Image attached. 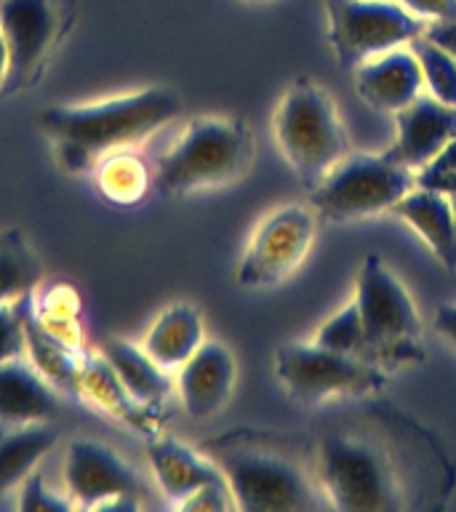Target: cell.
Segmentation results:
<instances>
[{
  "label": "cell",
  "instance_id": "cell-1",
  "mask_svg": "<svg viewBox=\"0 0 456 512\" xmlns=\"http://www.w3.org/2000/svg\"><path fill=\"white\" fill-rule=\"evenodd\" d=\"M182 115V96L168 86H147L94 102L54 104L40 128L54 142L67 171H91L107 152L136 147Z\"/></svg>",
  "mask_w": 456,
  "mask_h": 512
},
{
  "label": "cell",
  "instance_id": "cell-2",
  "mask_svg": "<svg viewBox=\"0 0 456 512\" xmlns=\"http://www.w3.org/2000/svg\"><path fill=\"white\" fill-rule=\"evenodd\" d=\"M200 451L222 470L238 510L286 512L326 507L315 464L275 432L240 430L224 432L200 443Z\"/></svg>",
  "mask_w": 456,
  "mask_h": 512
},
{
  "label": "cell",
  "instance_id": "cell-3",
  "mask_svg": "<svg viewBox=\"0 0 456 512\" xmlns=\"http://www.w3.org/2000/svg\"><path fill=\"white\" fill-rule=\"evenodd\" d=\"M254 131L230 115H198L152 160V190L163 198L224 187L254 166Z\"/></svg>",
  "mask_w": 456,
  "mask_h": 512
},
{
  "label": "cell",
  "instance_id": "cell-4",
  "mask_svg": "<svg viewBox=\"0 0 456 512\" xmlns=\"http://www.w3.org/2000/svg\"><path fill=\"white\" fill-rule=\"evenodd\" d=\"M315 472L326 502L344 512H392L406 491L392 454L366 432H331L320 440Z\"/></svg>",
  "mask_w": 456,
  "mask_h": 512
},
{
  "label": "cell",
  "instance_id": "cell-5",
  "mask_svg": "<svg viewBox=\"0 0 456 512\" xmlns=\"http://www.w3.org/2000/svg\"><path fill=\"white\" fill-rule=\"evenodd\" d=\"M272 134L307 190L350 155V139L326 88L312 78H296L280 96L272 115Z\"/></svg>",
  "mask_w": 456,
  "mask_h": 512
},
{
  "label": "cell",
  "instance_id": "cell-6",
  "mask_svg": "<svg viewBox=\"0 0 456 512\" xmlns=\"http://www.w3.org/2000/svg\"><path fill=\"white\" fill-rule=\"evenodd\" d=\"M352 302L363 323V358L387 371L422 363V318L403 280L379 254H368L360 264Z\"/></svg>",
  "mask_w": 456,
  "mask_h": 512
},
{
  "label": "cell",
  "instance_id": "cell-7",
  "mask_svg": "<svg viewBox=\"0 0 456 512\" xmlns=\"http://www.w3.org/2000/svg\"><path fill=\"white\" fill-rule=\"evenodd\" d=\"M416 174L384 155L350 152L310 190V206L328 222H355L387 214L408 190Z\"/></svg>",
  "mask_w": 456,
  "mask_h": 512
},
{
  "label": "cell",
  "instance_id": "cell-8",
  "mask_svg": "<svg viewBox=\"0 0 456 512\" xmlns=\"http://www.w3.org/2000/svg\"><path fill=\"white\" fill-rule=\"evenodd\" d=\"M275 376L291 398L312 406L331 398L374 395L387 384L390 371L318 342H291L275 350Z\"/></svg>",
  "mask_w": 456,
  "mask_h": 512
},
{
  "label": "cell",
  "instance_id": "cell-9",
  "mask_svg": "<svg viewBox=\"0 0 456 512\" xmlns=\"http://www.w3.org/2000/svg\"><path fill=\"white\" fill-rule=\"evenodd\" d=\"M328 14V43L342 70L408 46L427 30V22L392 0H323Z\"/></svg>",
  "mask_w": 456,
  "mask_h": 512
},
{
  "label": "cell",
  "instance_id": "cell-10",
  "mask_svg": "<svg viewBox=\"0 0 456 512\" xmlns=\"http://www.w3.org/2000/svg\"><path fill=\"white\" fill-rule=\"evenodd\" d=\"M315 208L304 203H288L264 216L240 256V288L262 291L288 280L304 264L315 240Z\"/></svg>",
  "mask_w": 456,
  "mask_h": 512
},
{
  "label": "cell",
  "instance_id": "cell-11",
  "mask_svg": "<svg viewBox=\"0 0 456 512\" xmlns=\"http://www.w3.org/2000/svg\"><path fill=\"white\" fill-rule=\"evenodd\" d=\"M62 483L75 507L139 510L142 478L112 446L94 438H72L64 446Z\"/></svg>",
  "mask_w": 456,
  "mask_h": 512
},
{
  "label": "cell",
  "instance_id": "cell-12",
  "mask_svg": "<svg viewBox=\"0 0 456 512\" xmlns=\"http://www.w3.org/2000/svg\"><path fill=\"white\" fill-rule=\"evenodd\" d=\"M62 24L56 0H0V30L8 46V78L0 96H14L38 83L62 38Z\"/></svg>",
  "mask_w": 456,
  "mask_h": 512
},
{
  "label": "cell",
  "instance_id": "cell-13",
  "mask_svg": "<svg viewBox=\"0 0 456 512\" xmlns=\"http://www.w3.org/2000/svg\"><path fill=\"white\" fill-rule=\"evenodd\" d=\"M238 379V360L219 339H206L174 371L179 403L192 419H211L232 398Z\"/></svg>",
  "mask_w": 456,
  "mask_h": 512
},
{
  "label": "cell",
  "instance_id": "cell-14",
  "mask_svg": "<svg viewBox=\"0 0 456 512\" xmlns=\"http://www.w3.org/2000/svg\"><path fill=\"white\" fill-rule=\"evenodd\" d=\"M395 126L398 136L387 150V158L419 174L456 139V107L432 94H422L395 112Z\"/></svg>",
  "mask_w": 456,
  "mask_h": 512
},
{
  "label": "cell",
  "instance_id": "cell-15",
  "mask_svg": "<svg viewBox=\"0 0 456 512\" xmlns=\"http://www.w3.org/2000/svg\"><path fill=\"white\" fill-rule=\"evenodd\" d=\"M358 96L376 112L395 115L424 94V75L411 48H390L355 67Z\"/></svg>",
  "mask_w": 456,
  "mask_h": 512
},
{
  "label": "cell",
  "instance_id": "cell-16",
  "mask_svg": "<svg viewBox=\"0 0 456 512\" xmlns=\"http://www.w3.org/2000/svg\"><path fill=\"white\" fill-rule=\"evenodd\" d=\"M80 400L112 416L115 422L126 424L144 438H155L163 432V411L142 406L131 392L123 387L118 374L112 371L102 350H86L83 371H80Z\"/></svg>",
  "mask_w": 456,
  "mask_h": 512
},
{
  "label": "cell",
  "instance_id": "cell-17",
  "mask_svg": "<svg viewBox=\"0 0 456 512\" xmlns=\"http://www.w3.org/2000/svg\"><path fill=\"white\" fill-rule=\"evenodd\" d=\"M62 392L32 366L27 355L0 360V424L54 422L62 411Z\"/></svg>",
  "mask_w": 456,
  "mask_h": 512
},
{
  "label": "cell",
  "instance_id": "cell-18",
  "mask_svg": "<svg viewBox=\"0 0 456 512\" xmlns=\"http://www.w3.org/2000/svg\"><path fill=\"white\" fill-rule=\"evenodd\" d=\"M147 462H150L152 478L158 483L160 494L168 502L179 507L190 494L208 483H222L224 475L216 467L214 459L198 448L187 446L171 435H155L147 446Z\"/></svg>",
  "mask_w": 456,
  "mask_h": 512
},
{
  "label": "cell",
  "instance_id": "cell-19",
  "mask_svg": "<svg viewBox=\"0 0 456 512\" xmlns=\"http://www.w3.org/2000/svg\"><path fill=\"white\" fill-rule=\"evenodd\" d=\"M390 214L406 222L443 267L456 270V206L446 192L416 184L392 206Z\"/></svg>",
  "mask_w": 456,
  "mask_h": 512
},
{
  "label": "cell",
  "instance_id": "cell-20",
  "mask_svg": "<svg viewBox=\"0 0 456 512\" xmlns=\"http://www.w3.org/2000/svg\"><path fill=\"white\" fill-rule=\"evenodd\" d=\"M99 350L107 358V363L112 366V371L118 374V379L123 382L131 395H134L142 406L152 408V411H163L171 398L174 387V374L160 368L155 360L147 355L139 342H128V339H120V336H107Z\"/></svg>",
  "mask_w": 456,
  "mask_h": 512
},
{
  "label": "cell",
  "instance_id": "cell-21",
  "mask_svg": "<svg viewBox=\"0 0 456 512\" xmlns=\"http://www.w3.org/2000/svg\"><path fill=\"white\" fill-rule=\"evenodd\" d=\"M203 342H206V328L198 307L190 302H174L152 320L139 344L160 368L174 374Z\"/></svg>",
  "mask_w": 456,
  "mask_h": 512
},
{
  "label": "cell",
  "instance_id": "cell-22",
  "mask_svg": "<svg viewBox=\"0 0 456 512\" xmlns=\"http://www.w3.org/2000/svg\"><path fill=\"white\" fill-rule=\"evenodd\" d=\"M24 342L27 350L24 355L32 360V366L62 392L64 398L80 400V371H83V358L86 350H75L54 334H48L38 320L32 318L30 307L24 315Z\"/></svg>",
  "mask_w": 456,
  "mask_h": 512
},
{
  "label": "cell",
  "instance_id": "cell-23",
  "mask_svg": "<svg viewBox=\"0 0 456 512\" xmlns=\"http://www.w3.org/2000/svg\"><path fill=\"white\" fill-rule=\"evenodd\" d=\"M59 432L51 422L16 424L0 432V496L22 486L24 478L54 451Z\"/></svg>",
  "mask_w": 456,
  "mask_h": 512
},
{
  "label": "cell",
  "instance_id": "cell-24",
  "mask_svg": "<svg viewBox=\"0 0 456 512\" xmlns=\"http://www.w3.org/2000/svg\"><path fill=\"white\" fill-rule=\"evenodd\" d=\"M43 286V259L27 232L0 227V304L24 302Z\"/></svg>",
  "mask_w": 456,
  "mask_h": 512
},
{
  "label": "cell",
  "instance_id": "cell-25",
  "mask_svg": "<svg viewBox=\"0 0 456 512\" xmlns=\"http://www.w3.org/2000/svg\"><path fill=\"white\" fill-rule=\"evenodd\" d=\"M91 171L99 192L115 206H134L152 190V166L134 147L107 152Z\"/></svg>",
  "mask_w": 456,
  "mask_h": 512
},
{
  "label": "cell",
  "instance_id": "cell-26",
  "mask_svg": "<svg viewBox=\"0 0 456 512\" xmlns=\"http://www.w3.org/2000/svg\"><path fill=\"white\" fill-rule=\"evenodd\" d=\"M30 312L48 334H54L56 339H62L75 350H86L83 326H80V304L70 286H54L48 291L38 288L30 299Z\"/></svg>",
  "mask_w": 456,
  "mask_h": 512
},
{
  "label": "cell",
  "instance_id": "cell-27",
  "mask_svg": "<svg viewBox=\"0 0 456 512\" xmlns=\"http://www.w3.org/2000/svg\"><path fill=\"white\" fill-rule=\"evenodd\" d=\"M408 48L414 51L419 67H422L424 91L440 102L456 107V56L446 46L427 38L424 32L411 40Z\"/></svg>",
  "mask_w": 456,
  "mask_h": 512
},
{
  "label": "cell",
  "instance_id": "cell-28",
  "mask_svg": "<svg viewBox=\"0 0 456 512\" xmlns=\"http://www.w3.org/2000/svg\"><path fill=\"white\" fill-rule=\"evenodd\" d=\"M312 342L363 358V323H360L358 304L350 299L342 310H336L331 318L323 320Z\"/></svg>",
  "mask_w": 456,
  "mask_h": 512
},
{
  "label": "cell",
  "instance_id": "cell-29",
  "mask_svg": "<svg viewBox=\"0 0 456 512\" xmlns=\"http://www.w3.org/2000/svg\"><path fill=\"white\" fill-rule=\"evenodd\" d=\"M16 507L24 512H64L72 510L75 504L67 496V491L51 486L38 467L24 478L22 486L16 488Z\"/></svg>",
  "mask_w": 456,
  "mask_h": 512
},
{
  "label": "cell",
  "instance_id": "cell-30",
  "mask_svg": "<svg viewBox=\"0 0 456 512\" xmlns=\"http://www.w3.org/2000/svg\"><path fill=\"white\" fill-rule=\"evenodd\" d=\"M30 299L0 304V360L22 358L24 350H27V342H24V315H27Z\"/></svg>",
  "mask_w": 456,
  "mask_h": 512
},
{
  "label": "cell",
  "instance_id": "cell-31",
  "mask_svg": "<svg viewBox=\"0 0 456 512\" xmlns=\"http://www.w3.org/2000/svg\"><path fill=\"white\" fill-rule=\"evenodd\" d=\"M416 184L443 190L448 198L454 200L456 206V139L448 144L446 150L440 152L438 158L432 160L430 166L422 168V171L416 174Z\"/></svg>",
  "mask_w": 456,
  "mask_h": 512
},
{
  "label": "cell",
  "instance_id": "cell-32",
  "mask_svg": "<svg viewBox=\"0 0 456 512\" xmlns=\"http://www.w3.org/2000/svg\"><path fill=\"white\" fill-rule=\"evenodd\" d=\"M179 510L184 512H224V510H238L235 496H232L227 480L222 483H208V486L198 488L195 494H190L179 504Z\"/></svg>",
  "mask_w": 456,
  "mask_h": 512
},
{
  "label": "cell",
  "instance_id": "cell-33",
  "mask_svg": "<svg viewBox=\"0 0 456 512\" xmlns=\"http://www.w3.org/2000/svg\"><path fill=\"white\" fill-rule=\"evenodd\" d=\"M398 3L427 24L456 22V0H398Z\"/></svg>",
  "mask_w": 456,
  "mask_h": 512
},
{
  "label": "cell",
  "instance_id": "cell-34",
  "mask_svg": "<svg viewBox=\"0 0 456 512\" xmlns=\"http://www.w3.org/2000/svg\"><path fill=\"white\" fill-rule=\"evenodd\" d=\"M427 38H432L440 46H446L451 54L456 56V22H438V24H427L424 30Z\"/></svg>",
  "mask_w": 456,
  "mask_h": 512
},
{
  "label": "cell",
  "instance_id": "cell-35",
  "mask_svg": "<svg viewBox=\"0 0 456 512\" xmlns=\"http://www.w3.org/2000/svg\"><path fill=\"white\" fill-rule=\"evenodd\" d=\"M435 328L440 336H446L448 342L456 344V304H440L435 312Z\"/></svg>",
  "mask_w": 456,
  "mask_h": 512
},
{
  "label": "cell",
  "instance_id": "cell-36",
  "mask_svg": "<svg viewBox=\"0 0 456 512\" xmlns=\"http://www.w3.org/2000/svg\"><path fill=\"white\" fill-rule=\"evenodd\" d=\"M6 78H8V46H6V38H3V30H0V94H3Z\"/></svg>",
  "mask_w": 456,
  "mask_h": 512
},
{
  "label": "cell",
  "instance_id": "cell-37",
  "mask_svg": "<svg viewBox=\"0 0 456 512\" xmlns=\"http://www.w3.org/2000/svg\"><path fill=\"white\" fill-rule=\"evenodd\" d=\"M248 3H267V0H248Z\"/></svg>",
  "mask_w": 456,
  "mask_h": 512
},
{
  "label": "cell",
  "instance_id": "cell-38",
  "mask_svg": "<svg viewBox=\"0 0 456 512\" xmlns=\"http://www.w3.org/2000/svg\"><path fill=\"white\" fill-rule=\"evenodd\" d=\"M3 430H6V427H3V424H0V432H3Z\"/></svg>",
  "mask_w": 456,
  "mask_h": 512
}]
</instances>
